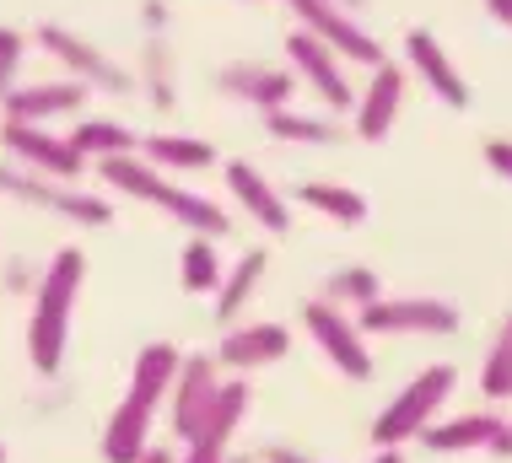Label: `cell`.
Listing matches in <instances>:
<instances>
[{
	"mask_svg": "<svg viewBox=\"0 0 512 463\" xmlns=\"http://www.w3.org/2000/svg\"><path fill=\"white\" fill-rule=\"evenodd\" d=\"M178 350L168 340H151L141 345L130 367V383H124V399L114 404L103 426V463H135L151 447V426H157V410L173 394V377H178Z\"/></svg>",
	"mask_w": 512,
	"mask_h": 463,
	"instance_id": "6da1fadb",
	"label": "cell"
},
{
	"mask_svg": "<svg viewBox=\"0 0 512 463\" xmlns=\"http://www.w3.org/2000/svg\"><path fill=\"white\" fill-rule=\"evenodd\" d=\"M87 280V254L81 248H60L33 286V313H27V361L38 377H54L71 345V313Z\"/></svg>",
	"mask_w": 512,
	"mask_h": 463,
	"instance_id": "7a4b0ae2",
	"label": "cell"
},
{
	"mask_svg": "<svg viewBox=\"0 0 512 463\" xmlns=\"http://www.w3.org/2000/svg\"><path fill=\"white\" fill-rule=\"evenodd\" d=\"M98 178H103L108 189H124L130 200L168 210L178 227L195 232V237H216V243H221V237L232 232V216H227L216 200H205V194H195V189H178L173 173L151 167L141 151H135V157H108V162H98Z\"/></svg>",
	"mask_w": 512,
	"mask_h": 463,
	"instance_id": "3957f363",
	"label": "cell"
},
{
	"mask_svg": "<svg viewBox=\"0 0 512 463\" xmlns=\"http://www.w3.org/2000/svg\"><path fill=\"white\" fill-rule=\"evenodd\" d=\"M459 388V372L448 361H432L426 372H415L399 394L378 410L372 420V447H405V442H421V431L437 420V410L453 399Z\"/></svg>",
	"mask_w": 512,
	"mask_h": 463,
	"instance_id": "277c9868",
	"label": "cell"
},
{
	"mask_svg": "<svg viewBox=\"0 0 512 463\" xmlns=\"http://www.w3.org/2000/svg\"><path fill=\"white\" fill-rule=\"evenodd\" d=\"M0 194L6 200H22V205H38L49 216H65L76 227H108L114 221V205L92 189H76V184H60V178H44V173H27L17 162H0Z\"/></svg>",
	"mask_w": 512,
	"mask_h": 463,
	"instance_id": "5b68a950",
	"label": "cell"
},
{
	"mask_svg": "<svg viewBox=\"0 0 512 463\" xmlns=\"http://www.w3.org/2000/svg\"><path fill=\"white\" fill-rule=\"evenodd\" d=\"M367 340H410V334H426V340H448L459 334V307L442 297H378L356 313Z\"/></svg>",
	"mask_w": 512,
	"mask_h": 463,
	"instance_id": "8992f818",
	"label": "cell"
},
{
	"mask_svg": "<svg viewBox=\"0 0 512 463\" xmlns=\"http://www.w3.org/2000/svg\"><path fill=\"white\" fill-rule=\"evenodd\" d=\"M38 49H44L49 60H60L65 76L81 81L87 92L124 97V92L135 87V76H130L119 60H108V54L92 44V38H81V33H71V27H60V22H44V27H38Z\"/></svg>",
	"mask_w": 512,
	"mask_h": 463,
	"instance_id": "52a82bcc",
	"label": "cell"
},
{
	"mask_svg": "<svg viewBox=\"0 0 512 463\" xmlns=\"http://www.w3.org/2000/svg\"><path fill=\"white\" fill-rule=\"evenodd\" d=\"M302 329L313 334V345L324 350V361L335 367L340 377H351V383H367L372 372V350H367V334L356 324V313H345V307H329L324 297L302 302Z\"/></svg>",
	"mask_w": 512,
	"mask_h": 463,
	"instance_id": "ba28073f",
	"label": "cell"
},
{
	"mask_svg": "<svg viewBox=\"0 0 512 463\" xmlns=\"http://www.w3.org/2000/svg\"><path fill=\"white\" fill-rule=\"evenodd\" d=\"M286 60H292V76L324 103V114H356V87L345 76V60L324 38H313L308 27H292L286 33Z\"/></svg>",
	"mask_w": 512,
	"mask_h": 463,
	"instance_id": "9c48e42d",
	"label": "cell"
},
{
	"mask_svg": "<svg viewBox=\"0 0 512 463\" xmlns=\"http://www.w3.org/2000/svg\"><path fill=\"white\" fill-rule=\"evenodd\" d=\"M281 6L297 17V27H308L313 38H324L345 65H367V70L383 65V44L362 27V17H351L335 0H281Z\"/></svg>",
	"mask_w": 512,
	"mask_h": 463,
	"instance_id": "30bf717a",
	"label": "cell"
},
{
	"mask_svg": "<svg viewBox=\"0 0 512 463\" xmlns=\"http://www.w3.org/2000/svg\"><path fill=\"white\" fill-rule=\"evenodd\" d=\"M221 361L211 356V350H195V356L178 361V377H173V394H168V426L178 442H189L195 431L205 426V415L216 410L221 399Z\"/></svg>",
	"mask_w": 512,
	"mask_h": 463,
	"instance_id": "8fae6325",
	"label": "cell"
},
{
	"mask_svg": "<svg viewBox=\"0 0 512 463\" xmlns=\"http://www.w3.org/2000/svg\"><path fill=\"white\" fill-rule=\"evenodd\" d=\"M0 146L6 157L27 167V173H44V178H60V184H76L87 173V157L71 146V135H49V124H0Z\"/></svg>",
	"mask_w": 512,
	"mask_h": 463,
	"instance_id": "7c38bea8",
	"label": "cell"
},
{
	"mask_svg": "<svg viewBox=\"0 0 512 463\" xmlns=\"http://www.w3.org/2000/svg\"><path fill=\"white\" fill-rule=\"evenodd\" d=\"M216 92L227 103H243V108H259V114H275V108H292V92H297V76L281 65H254V60H232L216 70Z\"/></svg>",
	"mask_w": 512,
	"mask_h": 463,
	"instance_id": "4fadbf2b",
	"label": "cell"
},
{
	"mask_svg": "<svg viewBox=\"0 0 512 463\" xmlns=\"http://www.w3.org/2000/svg\"><path fill=\"white\" fill-rule=\"evenodd\" d=\"M243 415H248V383H243V377H227V383H221L216 410L205 415V426L184 442L178 463H232V437H238Z\"/></svg>",
	"mask_w": 512,
	"mask_h": 463,
	"instance_id": "5bb4252c",
	"label": "cell"
},
{
	"mask_svg": "<svg viewBox=\"0 0 512 463\" xmlns=\"http://www.w3.org/2000/svg\"><path fill=\"white\" fill-rule=\"evenodd\" d=\"M286 350H292V329L286 324H270V318H248V324H232L221 334L216 345V361L227 372H259V367H275V361H286Z\"/></svg>",
	"mask_w": 512,
	"mask_h": 463,
	"instance_id": "9a60e30c",
	"label": "cell"
},
{
	"mask_svg": "<svg viewBox=\"0 0 512 463\" xmlns=\"http://www.w3.org/2000/svg\"><path fill=\"white\" fill-rule=\"evenodd\" d=\"M399 108H405V70L383 60L378 70L367 76V87L356 92V140H367V146H383L389 140V130L399 124Z\"/></svg>",
	"mask_w": 512,
	"mask_h": 463,
	"instance_id": "2e32d148",
	"label": "cell"
},
{
	"mask_svg": "<svg viewBox=\"0 0 512 463\" xmlns=\"http://www.w3.org/2000/svg\"><path fill=\"white\" fill-rule=\"evenodd\" d=\"M405 60H410V70L421 76V87L437 97L442 108H453V114H464L469 108V81H464V70L448 60V49L437 44L426 27H410L405 33Z\"/></svg>",
	"mask_w": 512,
	"mask_h": 463,
	"instance_id": "e0dca14e",
	"label": "cell"
},
{
	"mask_svg": "<svg viewBox=\"0 0 512 463\" xmlns=\"http://www.w3.org/2000/svg\"><path fill=\"white\" fill-rule=\"evenodd\" d=\"M227 189H232L238 210L254 221L259 232H286L292 227V205H286V194L275 189L254 162H227Z\"/></svg>",
	"mask_w": 512,
	"mask_h": 463,
	"instance_id": "ac0fdd59",
	"label": "cell"
},
{
	"mask_svg": "<svg viewBox=\"0 0 512 463\" xmlns=\"http://www.w3.org/2000/svg\"><path fill=\"white\" fill-rule=\"evenodd\" d=\"M81 103H87V87L71 76H60V81H27V87H17L0 103V114L11 124H49V119L76 114Z\"/></svg>",
	"mask_w": 512,
	"mask_h": 463,
	"instance_id": "d6986e66",
	"label": "cell"
},
{
	"mask_svg": "<svg viewBox=\"0 0 512 463\" xmlns=\"http://www.w3.org/2000/svg\"><path fill=\"white\" fill-rule=\"evenodd\" d=\"M496 431H502V415L491 410H469V415H448V420H432L421 431V447L437 458H459V453H491Z\"/></svg>",
	"mask_w": 512,
	"mask_h": 463,
	"instance_id": "ffe728a7",
	"label": "cell"
},
{
	"mask_svg": "<svg viewBox=\"0 0 512 463\" xmlns=\"http://www.w3.org/2000/svg\"><path fill=\"white\" fill-rule=\"evenodd\" d=\"M270 270V254L265 248H248V254H238V264H232L227 275H221V286H216V324L221 329H232L243 318V307L254 302V291H259V280H265Z\"/></svg>",
	"mask_w": 512,
	"mask_h": 463,
	"instance_id": "44dd1931",
	"label": "cell"
},
{
	"mask_svg": "<svg viewBox=\"0 0 512 463\" xmlns=\"http://www.w3.org/2000/svg\"><path fill=\"white\" fill-rule=\"evenodd\" d=\"M141 157L151 167H162V173H205V167H216V146L211 140H195V135H141Z\"/></svg>",
	"mask_w": 512,
	"mask_h": 463,
	"instance_id": "7402d4cb",
	"label": "cell"
},
{
	"mask_svg": "<svg viewBox=\"0 0 512 463\" xmlns=\"http://www.w3.org/2000/svg\"><path fill=\"white\" fill-rule=\"evenodd\" d=\"M265 130L281 140V146H340V119L335 114H308V108H275L265 114Z\"/></svg>",
	"mask_w": 512,
	"mask_h": 463,
	"instance_id": "603a6c76",
	"label": "cell"
},
{
	"mask_svg": "<svg viewBox=\"0 0 512 463\" xmlns=\"http://www.w3.org/2000/svg\"><path fill=\"white\" fill-rule=\"evenodd\" d=\"M141 92H146V103L151 108H168L178 103V65H173V44H168V33H146V44H141Z\"/></svg>",
	"mask_w": 512,
	"mask_h": 463,
	"instance_id": "cb8c5ba5",
	"label": "cell"
},
{
	"mask_svg": "<svg viewBox=\"0 0 512 463\" xmlns=\"http://www.w3.org/2000/svg\"><path fill=\"white\" fill-rule=\"evenodd\" d=\"M71 146L87 162H108V157H135V151H141V135L119 119H76Z\"/></svg>",
	"mask_w": 512,
	"mask_h": 463,
	"instance_id": "d4e9b609",
	"label": "cell"
},
{
	"mask_svg": "<svg viewBox=\"0 0 512 463\" xmlns=\"http://www.w3.org/2000/svg\"><path fill=\"white\" fill-rule=\"evenodd\" d=\"M297 200L313 210V216L324 221H340V227H362L367 221V200L356 194L351 184H329V178H308V184L297 189Z\"/></svg>",
	"mask_w": 512,
	"mask_h": 463,
	"instance_id": "484cf974",
	"label": "cell"
},
{
	"mask_svg": "<svg viewBox=\"0 0 512 463\" xmlns=\"http://www.w3.org/2000/svg\"><path fill=\"white\" fill-rule=\"evenodd\" d=\"M329 307H345V313H362L367 302L383 297V275L367 270V264H340V270L324 275V291H318Z\"/></svg>",
	"mask_w": 512,
	"mask_h": 463,
	"instance_id": "4316f807",
	"label": "cell"
},
{
	"mask_svg": "<svg viewBox=\"0 0 512 463\" xmlns=\"http://www.w3.org/2000/svg\"><path fill=\"white\" fill-rule=\"evenodd\" d=\"M221 259H216V237H189L184 259H178V286L189 291V297H216L221 286Z\"/></svg>",
	"mask_w": 512,
	"mask_h": 463,
	"instance_id": "83f0119b",
	"label": "cell"
},
{
	"mask_svg": "<svg viewBox=\"0 0 512 463\" xmlns=\"http://www.w3.org/2000/svg\"><path fill=\"white\" fill-rule=\"evenodd\" d=\"M480 394L486 399H512V313L496 324V340L486 350V361H480Z\"/></svg>",
	"mask_w": 512,
	"mask_h": 463,
	"instance_id": "f1b7e54d",
	"label": "cell"
},
{
	"mask_svg": "<svg viewBox=\"0 0 512 463\" xmlns=\"http://www.w3.org/2000/svg\"><path fill=\"white\" fill-rule=\"evenodd\" d=\"M22 54H27V38L17 33V27H0V103H6L11 92L22 87Z\"/></svg>",
	"mask_w": 512,
	"mask_h": 463,
	"instance_id": "f546056e",
	"label": "cell"
},
{
	"mask_svg": "<svg viewBox=\"0 0 512 463\" xmlns=\"http://www.w3.org/2000/svg\"><path fill=\"white\" fill-rule=\"evenodd\" d=\"M486 167H491L496 178H507V184H512V140L507 135H491L486 140Z\"/></svg>",
	"mask_w": 512,
	"mask_h": 463,
	"instance_id": "4dcf8cb0",
	"label": "cell"
},
{
	"mask_svg": "<svg viewBox=\"0 0 512 463\" xmlns=\"http://www.w3.org/2000/svg\"><path fill=\"white\" fill-rule=\"evenodd\" d=\"M259 463H324V458L308 453V447H292V442H270L265 453H259Z\"/></svg>",
	"mask_w": 512,
	"mask_h": 463,
	"instance_id": "1f68e13d",
	"label": "cell"
},
{
	"mask_svg": "<svg viewBox=\"0 0 512 463\" xmlns=\"http://www.w3.org/2000/svg\"><path fill=\"white\" fill-rule=\"evenodd\" d=\"M491 453H496V458H512V420H502V431H496Z\"/></svg>",
	"mask_w": 512,
	"mask_h": 463,
	"instance_id": "d6a6232c",
	"label": "cell"
},
{
	"mask_svg": "<svg viewBox=\"0 0 512 463\" xmlns=\"http://www.w3.org/2000/svg\"><path fill=\"white\" fill-rule=\"evenodd\" d=\"M162 17H168V6H162V0H146V33H162Z\"/></svg>",
	"mask_w": 512,
	"mask_h": 463,
	"instance_id": "836d02e7",
	"label": "cell"
},
{
	"mask_svg": "<svg viewBox=\"0 0 512 463\" xmlns=\"http://www.w3.org/2000/svg\"><path fill=\"white\" fill-rule=\"evenodd\" d=\"M486 11H491L502 27H512V0H486Z\"/></svg>",
	"mask_w": 512,
	"mask_h": 463,
	"instance_id": "e575fe53",
	"label": "cell"
},
{
	"mask_svg": "<svg viewBox=\"0 0 512 463\" xmlns=\"http://www.w3.org/2000/svg\"><path fill=\"white\" fill-rule=\"evenodd\" d=\"M135 463H178V458L168 453V447H146V453H141V458H135Z\"/></svg>",
	"mask_w": 512,
	"mask_h": 463,
	"instance_id": "d590c367",
	"label": "cell"
},
{
	"mask_svg": "<svg viewBox=\"0 0 512 463\" xmlns=\"http://www.w3.org/2000/svg\"><path fill=\"white\" fill-rule=\"evenodd\" d=\"M372 463H405V453H399V447H378V458Z\"/></svg>",
	"mask_w": 512,
	"mask_h": 463,
	"instance_id": "8d00e7d4",
	"label": "cell"
},
{
	"mask_svg": "<svg viewBox=\"0 0 512 463\" xmlns=\"http://www.w3.org/2000/svg\"><path fill=\"white\" fill-rule=\"evenodd\" d=\"M335 6H345V11H351V17H362V11L372 6V0H335Z\"/></svg>",
	"mask_w": 512,
	"mask_h": 463,
	"instance_id": "74e56055",
	"label": "cell"
},
{
	"mask_svg": "<svg viewBox=\"0 0 512 463\" xmlns=\"http://www.w3.org/2000/svg\"><path fill=\"white\" fill-rule=\"evenodd\" d=\"M232 463H254V458H243V453H232Z\"/></svg>",
	"mask_w": 512,
	"mask_h": 463,
	"instance_id": "f35d334b",
	"label": "cell"
},
{
	"mask_svg": "<svg viewBox=\"0 0 512 463\" xmlns=\"http://www.w3.org/2000/svg\"><path fill=\"white\" fill-rule=\"evenodd\" d=\"M0 463H6V442H0Z\"/></svg>",
	"mask_w": 512,
	"mask_h": 463,
	"instance_id": "ab89813d",
	"label": "cell"
}]
</instances>
